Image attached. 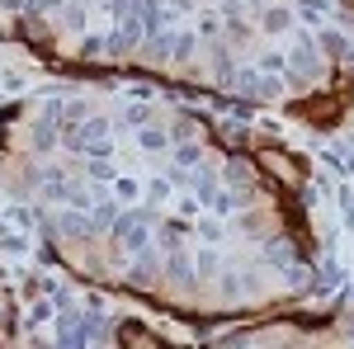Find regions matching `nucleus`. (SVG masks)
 <instances>
[{"instance_id":"nucleus-35","label":"nucleus","mask_w":354,"mask_h":349,"mask_svg":"<svg viewBox=\"0 0 354 349\" xmlns=\"http://www.w3.org/2000/svg\"><path fill=\"white\" fill-rule=\"evenodd\" d=\"M66 5H85V0H66Z\"/></svg>"},{"instance_id":"nucleus-9","label":"nucleus","mask_w":354,"mask_h":349,"mask_svg":"<svg viewBox=\"0 0 354 349\" xmlns=\"http://www.w3.org/2000/svg\"><path fill=\"white\" fill-rule=\"evenodd\" d=\"M298 260V250H293V241H283V236H274V241H265V265L274 269H288Z\"/></svg>"},{"instance_id":"nucleus-4","label":"nucleus","mask_w":354,"mask_h":349,"mask_svg":"<svg viewBox=\"0 0 354 349\" xmlns=\"http://www.w3.org/2000/svg\"><path fill=\"white\" fill-rule=\"evenodd\" d=\"M165 279L175 283V288H194L198 283V274H194V265H189V250L185 245H175V250H165V269H161Z\"/></svg>"},{"instance_id":"nucleus-15","label":"nucleus","mask_w":354,"mask_h":349,"mask_svg":"<svg viewBox=\"0 0 354 349\" xmlns=\"http://www.w3.org/2000/svg\"><path fill=\"white\" fill-rule=\"evenodd\" d=\"M312 283H317V288H312L317 297H322V293H340V288H345V274H340V269L326 260V265H322V274H317Z\"/></svg>"},{"instance_id":"nucleus-22","label":"nucleus","mask_w":354,"mask_h":349,"mask_svg":"<svg viewBox=\"0 0 354 349\" xmlns=\"http://www.w3.org/2000/svg\"><path fill=\"white\" fill-rule=\"evenodd\" d=\"M218 33H222L218 15H203V19H198V38H218Z\"/></svg>"},{"instance_id":"nucleus-2","label":"nucleus","mask_w":354,"mask_h":349,"mask_svg":"<svg viewBox=\"0 0 354 349\" xmlns=\"http://www.w3.org/2000/svg\"><path fill=\"white\" fill-rule=\"evenodd\" d=\"M283 66H288V81L302 85V81H317L322 76V48H317V38L312 33H298V43H293V53L283 57Z\"/></svg>"},{"instance_id":"nucleus-20","label":"nucleus","mask_w":354,"mask_h":349,"mask_svg":"<svg viewBox=\"0 0 354 349\" xmlns=\"http://www.w3.org/2000/svg\"><path fill=\"white\" fill-rule=\"evenodd\" d=\"M198 161H203L198 142H180V147H175V165H180V170H189V165H198Z\"/></svg>"},{"instance_id":"nucleus-1","label":"nucleus","mask_w":354,"mask_h":349,"mask_svg":"<svg viewBox=\"0 0 354 349\" xmlns=\"http://www.w3.org/2000/svg\"><path fill=\"white\" fill-rule=\"evenodd\" d=\"M255 165H260L270 180H279V185H288V189L307 185V161L293 156V151H283V147H260V151H255Z\"/></svg>"},{"instance_id":"nucleus-30","label":"nucleus","mask_w":354,"mask_h":349,"mask_svg":"<svg viewBox=\"0 0 354 349\" xmlns=\"http://www.w3.org/2000/svg\"><path fill=\"white\" fill-rule=\"evenodd\" d=\"M81 53H85V57H100V53H109V43H104V38H85Z\"/></svg>"},{"instance_id":"nucleus-17","label":"nucleus","mask_w":354,"mask_h":349,"mask_svg":"<svg viewBox=\"0 0 354 349\" xmlns=\"http://www.w3.org/2000/svg\"><path fill=\"white\" fill-rule=\"evenodd\" d=\"M90 118V104H85L81 95L71 100V104H62V128H76V123H85Z\"/></svg>"},{"instance_id":"nucleus-19","label":"nucleus","mask_w":354,"mask_h":349,"mask_svg":"<svg viewBox=\"0 0 354 349\" xmlns=\"http://www.w3.org/2000/svg\"><path fill=\"white\" fill-rule=\"evenodd\" d=\"M213 81H218V85H227V90L236 85V62H232V53H218V66H213Z\"/></svg>"},{"instance_id":"nucleus-10","label":"nucleus","mask_w":354,"mask_h":349,"mask_svg":"<svg viewBox=\"0 0 354 349\" xmlns=\"http://www.w3.org/2000/svg\"><path fill=\"white\" fill-rule=\"evenodd\" d=\"M85 217H90V232H109V227H113V217H118V203L100 198L95 208H85Z\"/></svg>"},{"instance_id":"nucleus-6","label":"nucleus","mask_w":354,"mask_h":349,"mask_svg":"<svg viewBox=\"0 0 354 349\" xmlns=\"http://www.w3.org/2000/svg\"><path fill=\"white\" fill-rule=\"evenodd\" d=\"M156 279H161V255H156L151 245H142V250H137V265L128 269V283L147 288V283H156Z\"/></svg>"},{"instance_id":"nucleus-24","label":"nucleus","mask_w":354,"mask_h":349,"mask_svg":"<svg viewBox=\"0 0 354 349\" xmlns=\"http://www.w3.org/2000/svg\"><path fill=\"white\" fill-rule=\"evenodd\" d=\"M57 312V302H33V312H28V326H38V321H48Z\"/></svg>"},{"instance_id":"nucleus-11","label":"nucleus","mask_w":354,"mask_h":349,"mask_svg":"<svg viewBox=\"0 0 354 349\" xmlns=\"http://www.w3.org/2000/svg\"><path fill=\"white\" fill-rule=\"evenodd\" d=\"M335 109H340L335 95H317V100H307V104H302V113H307L312 123H326V118H335Z\"/></svg>"},{"instance_id":"nucleus-34","label":"nucleus","mask_w":354,"mask_h":349,"mask_svg":"<svg viewBox=\"0 0 354 349\" xmlns=\"http://www.w3.org/2000/svg\"><path fill=\"white\" fill-rule=\"evenodd\" d=\"M0 5H10V10H19V5H24V0H0Z\"/></svg>"},{"instance_id":"nucleus-33","label":"nucleus","mask_w":354,"mask_h":349,"mask_svg":"<svg viewBox=\"0 0 354 349\" xmlns=\"http://www.w3.org/2000/svg\"><path fill=\"white\" fill-rule=\"evenodd\" d=\"M10 321H15V312H10V297L0 293V326H10Z\"/></svg>"},{"instance_id":"nucleus-13","label":"nucleus","mask_w":354,"mask_h":349,"mask_svg":"<svg viewBox=\"0 0 354 349\" xmlns=\"http://www.w3.org/2000/svg\"><path fill=\"white\" fill-rule=\"evenodd\" d=\"M57 128H62L57 118H38V123H33V137H28V142H33V151H53Z\"/></svg>"},{"instance_id":"nucleus-31","label":"nucleus","mask_w":354,"mask_h":349,"mask_svg":"<svg viewBox=\"0 0 354 349\" xmlns=\"http://www.w3.org/2000/svg\"><path fill=\"white\" fill-rule=\"evenodd\" d=\"M198 236H203V241H213V245H218V241H222V222H203V227H198Z\"/></svg>"},{"instance_id":"nucleus-32","label":"nucleus","mask_w":354,"mask_h":349,"mask_svg":"<svg viewBox=\"0 0 354 349\" xmlns=\"http://www.w3.org/2000/svg\"><path fill=\"white\" fill-rule=\"evenodd\" d=\"M260 71H283V57H279V53H265V57H260Z\"/></svg>"},{"instance_id":"nucleus-26","label":"nucleus","mask_w":354,"mask_h":349,"mask_svg":"<svg viewBox=\"0 0 354 349\" xmlns=\"http://www.w3.org/2000/svg\"><path fill=\"white\" fill-rule=\"evenodd\" d=\"M62 19H66V28H76V33H81V28H85V10H81V5H66V15H62Z\"/></svg>"},{"instance_id":"nucleus-14","label":"nucleus","mask_w":354,"mask_h":349,"mask_svg":"<svg viewBox=\"0 0 354 349\" xmlns=\"http://www.w3.org/2000/svg\"><path fill=\"white\" fill-rule=\"evenodd\" d=\"M137 147H142V151H165L170 137H165V128H156V123H142V128H137Z\"/></svg>"},{"instance_id":"nucleus-25","label":"nucleus","mask_w":354,"mask_h":349,"mask_svg":"<svg viewBox=\"0 0 354 349\" xmlns=\"http://www.w3.org/2000/svg\"><path fill=\"white\" fill-rule=\"evenodd\" d=\"M28 15H53V10H62V0H24Z\"/></svg>"},{"instance_id":"nucleus-18","label":"nucleus","mask_w":354,"mask_h":349,"mask_svg":"<svg viewBox=\"0 0 354 349\" xmlns=\"http://www.w3.org/2000/svg\"><path fill=\"white\" fill-rule=\"evenodd\" d=\"M123 123H128V128H142V123H151V100H133V104L123 109Z\"/></svg>"},{"instance_id":"nucleus-5","label":"nucleus","mask_w":354,"mask_h":349,"mask_svg":"<svg viewBox=\"0 0 354 349\" xmlns=\"http://www.w3.org/2000/svg\"><path fill=\"white\" fill-rule=\"evenodd\" d=\"M317 48H322V57H326V62H345V66H354V38H345L340 28H322Z\"/></svg>"},{"instance_id":"nucleus-27","label":"nucleus","mask_w":354,"mask_h":349,"mask_svg":"<svg viewBox=\"0 0 354 349\" xmlns=\"http://www.w3.org/2000/svg\"><path fill=\"white\" fill-rule=\"evenodd\" d=\"M118 340H123V345H156V335H147V330H123Z\"/></svg>"},{"instance_id":"nucleus-7","label":"nucleus","mask_w":354,"mask_h":349,"mask_svg":"<svg viewBox=\"0 0 354 349\" xmlns=\"http://www.w3.org/2000/svg\"><path fill=\"white\" fill-rule=\"evenodd\" d=\"M189 185H194V198L198 203H213V194H218V175L208 170V165H194V175H189Z\"/></svg>"},{"instance_id":"nucleus-23","label":"nucleus","mask_w":354,"mask_h":349,"mask_svg":"<svg viewBox=\"0 0 354 349\" xmlns=\"http://www.w3.org/2000/svg\"><path fill=\"white\" fill-rule=\"evenodd\" d=\"M326 10H330V0H302V15H307L312 24H317V19H322Z\"/></svg>"},{"instance_id":"nucleus-21","label":"nucleus","mask_w":354,"mask_h":349,"mask_svg":"<svg viewBox=\"0 0 354 349\" xmlns=\"http://www.w3.org/2000/svg\"><path fill=\"white\" fill-rule=\"evenodd\" d=\"M170 180H151V189H147V203H151V208H156V203H165V198H170Z\"/></svg>"},{"instance_id":"nucleus-3","label":"nucleus","mask_w":354,"mask_h":349,"mask_svg":"<svg viewBox=\"0 0 354 349\" xmlns=\"http://www.w3.org/2000/svg\"><path fill=\"white\" fill-rule=\"evenodd\" d=\"M57 345H90V317L76 312V307H66V312H57Z\"/></svg>"},{"instance_id":"nucleus-12","label":"nucleus","mask_w":354,"mask_h":349,"mask_svg":"<svg viewBox=\"0 0 354 349\" xmlns=\"http://www.w3.org/2000/svg\"><path fill=\"white\" fill-rule=\"evenodd\" d=\"M222 180H227L232 189H250V180H255V175H250V161H241V156H232V161L222 165Z\"/></svg>"},{"instance_id":"nucleus-16","label":"nucleus","mask_w":354,"mask_h":349,"mask_svg":"<svg viewBox=\"0 0 354 349\" xmlns=\"http://www.w3.org/2000/svg\"><path fill=\"white\" fill-rule=\"evenodd\" d=\"M194 274H222V255H218V245H213V241L198 250V260H194Z\"/></svg>"},{"instance_id":"nucleus-8","label":"nucleus","mask_w":354,"mask_h":349,"mask_svg":"<svg viewBox=\"0 0 354 349\" xmlns=\"http://www.w3.org/2000/svg\"><path fill=\"white\" fill-rule=\"evenodd\" d=\"M288 24H293V10L288 5H265L260 10V28L265 33H288Z\"/></svg>"},{"instance_id":"nucleus-28","label":"nucleus","mask_w":354,"mask_h":349,"mask_svg":"<svg viewBox=\"0 0 354 349\" xmlns=\"http://www.w3.org/2000/svg\"><path fill=\"white\" fill-rule=\"evenodd\" d=\"M24 236H0V250H5V255H24Z\"/></svg>"},{"instance_id":"nucleus-29","label":"nucleus","mask_w":354,"mask_h":349,"mask_svg":"<svg viewBox=\"0 0 354 349\" xmlns=\"http://www.w3.org/2000/svg\"><path fill=\"white\" fill-rule=\"evenodd\" d=\"M104 10H109L113 19H123V15H133V0H104Z\"/></svg>"}]
</instances>
